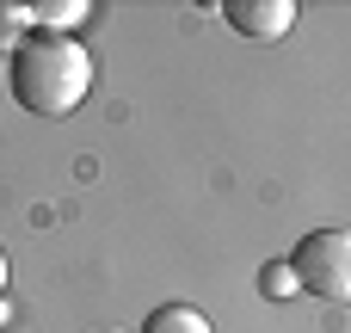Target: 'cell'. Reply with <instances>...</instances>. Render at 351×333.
Listing matches in <instances>:
<instances>
[{"instance_id":"1","label":"cell","mask_w":351,"mask_h":333,"mask_svg":"<svg viewBox=\"0 0 351 333\" xmlns=\"http://www.w3.org/2000/svg\"><path fill=\"white\" fill-rule=\"evenodd\" d=\"M6 80H12V99H19L31 117H68V111L93 93V56H86L80 37L31 31V37L12 49Z\"/></svg>"},{"instance_id":"6","label":"cell","mask_w":351,"mask_h":333,"mask_svg":"<svg viewBox=\"0 0 351 333\" xmlns=\"http://www.w3.org/2000/svg\"><path fill=\"white\" fill-rule=\"evenodd\" d=\"M37 25H31V6H19V0H0V56L12 62V49L31 37Z\"/></svg>"},{"instance_id":"3","label":"cell","mask_w":351,"mask_h":333,"mask_svg":"<svg viewBox=\"0 0 351 333\" xmlns=\"http://www.w3.org/2000/svg\"><path fill=\"white\" fill-rule=\"evenodd\" d=\"M222 19H228L241 37L271 43V37H284V31L296 25V0H228V6H222Z\"/></svg>"},{"instance_id":"8","label":"cell","mask_w":351,"mask_h":333,"mask_svg":"<svg viewBox=\"0 0 351 333\" xmlns=\"http://www.w3.org/2000/svg\"><path fill=\"white\" fill-rule=\"evenodd\" d=\"M0 297H6V253H0ZM0 321H6V309H0Z\"/></svg>"},{"instance_id":"7","label":"cell","mask_w":351,"mask_h":333,"mask_svg":"<svg viewBox=\"0 0 351 333\" xmlns=\"http://www.w3.org/2000/svg\"><path fill=\"white\" fill-rule=\"evenodd\" d=\"M265 297H296V272H290V260H284V266H265Z\"/></svg>"},{"instance_id":"9","label":"cell","mask_w":351,"mask_h":333,"mask_svg":"<svg viewBox=\"0 0 351 333\" xmlns=\"http://www.w3.org/2000/svg\"><path fill=\"white\" fill-rule=\"evenodd\" d=\"M105 333H117V328H105Z\"/></svg>"},{"instance_id":"5","label":"cell","mask_w":351,"mask_h":333,"mask_svg":"<svg viewBox=\"0 0 351 333\" xmlns=\"http://www.w3.org/2000/svg\"><path fill=\"white\" fill-rule=\"evenodd\" d=\"M86 12H93L86 0H43V6H31V25H37V31H49V37H68Z\"/></svg>"},{"instance_id":"4","label":"cell","mask_w":351,"mask_h":333,"mask_svg":"<svg viewBox=\"0 0 351 333\" xmlns=\"http://www.w3.org/2000/svg\"><path fill=\"white\" fill-rule=\"evenodd\" d=\"M142 333H216V328H210V315L191 309V303H160V309L142 321Z\"/></svg>"},{"instance_id":"2","label":"cell","mask_w":351,"mask_h":333,"mask_svg":"<svg viewBox=\"0 0 351 333\" xmlns=\"http://www.w3.org/2000/svg\"><path fill=\"white\" fill-rule=\"evenodd\" d=\"M296 290L321 297V303H351V229H308L290 253Z\"/></svg>"}]
</instances>
